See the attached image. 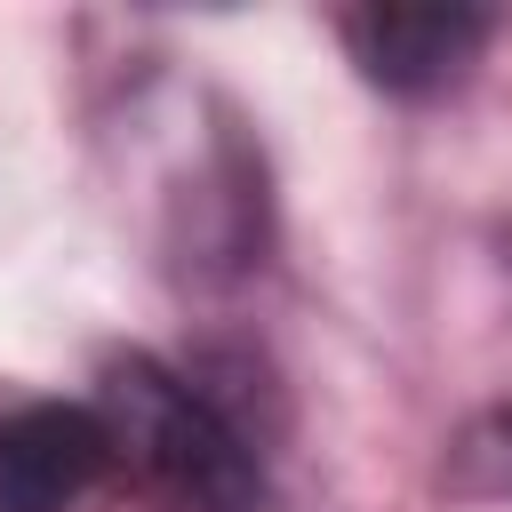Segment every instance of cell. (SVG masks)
I'll return each instance as SVG.
<instances>
[{
  "label": "cell",
  "mask_w": 512,
  "mask_h": 512,
  "mask_svg": "<svg viewBox=\"0 0 512 512\" xmlns=\"http://www.w3.org/2000/svg\"><path fill=\"white\" fill-rule=\"evenodd\" d=\"M96 416L112 424L120 464H144L184 512H264L272 504L264 472H256V448L216 416L208 392H192L160 360H120L104 376Z\"/></svg>",
  "instance_id": "cell-1"
},
{
  "label": "cell",
  "mask_w": 512,
  "mask_h": 512,
  "mask_svg": "<svg viewBox=\"0 0 512 512\" xmlns=\"http://www.w3.org/2000/svg\"><path fill=\"white\" fill-rule=\"evenodd\" d=\"M112 464V424L80 400H24L0 416V512H88Z\"/></svg>",
  "instance_id": "cell-2"
},
{
  "label": "cell",
  "mask_w": 512,
  "mask_h": 512,
  "mask_svg": "<svg viewBox=\"0 0 512 512\" xmlns=\"http://www.w3.org/2000/svg\"><path fill=\"white\" fill-rule=\"evenodd\" d=\"M344 40H352V64L376 88L424 96V88H448L480 56L488 16H472V8H360L344 24Z\"/></svg>",
  "instance_id": "cell-3"
}]
</instances>
